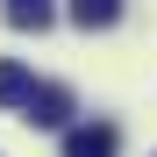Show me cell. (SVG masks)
Returning a JSON list of instances; mask_svg holds the SVG:
<instances>
[{
	"instance_id": "cell-1",
	"label": "cell",
	"mask_w": 157,
	"mask_h": 157,
	"mask_svg": "<svg viewBox=\"0 0 157 157\" xmlns=\"http://www.w3.org/2000/svg\"><path fill=\"white\" fill-rule=\"evenodd\" d=\"M21 121H36V128H64V121H71V93H64V86H29Z\"/></svg>"
},
{
	"instance_id": "cell-2",
	"label": "cell",
	"mask_w": 157,
	"mask_h": 157,
	"mask_svg": "<svg viewBox=\"0 0 157 157\" xmlns=\"http://www.w3.org/2000/svg\"><path fill=\"white\" fill-rule=\"evenodd\" d=\"M121 150V136L107 121H86V128H64V157H114Z\"/></svg>"
},
{
	"instance_id": "cell-3",
	"label": "cell",
	"mask_w": 157,
	"mask_h": 157,
	"mask_svg": "<svg viewBox=\"0 0 157 157\" xmlns=\"http://www.w3.org/2000/svg\"><path fill=\"white\" fill-rule=\"evenodd\" d=\"M64 14L78 21V29H114V21H121V0H71Z\"/></svg>"
},
{
	"instance_id": "cell-4",
	"label": "cell",
	"mask_w": 157,
	"mask_h": 157,
	"mask_svg": "<svg viewBox=\"0 0 157 157\" xmlns=\"http://www.w3.org/2000/svg\"><path fill=\"white\" fill-rule=\"evenodd\" d=\"M50 14H57L50 0H7V21L14 29H50Z\"/></svg>"
},
{
	"instance_id": "cell-5",
	"label": "cell",
	"mask_w": 157,
	"mask_h": 157,
	"mask_svg": "<svg viewBox=\"0 0 157 157\" xmlns=\"http://www.w3.org/2000/svg\"><path fill=\"white\" fill-rule=\"evenodd\" d=\"M29 86H36V78L21 71V64H0V107H21V100H29Z\"/></svg>"
}]
</instances>
